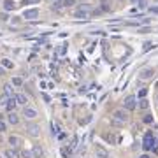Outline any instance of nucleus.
Returning a JSON list of instances; mask_svg holds the SVG:
<instances>
[{
  "instance_id": "obj_1",
  "label": "nucleus",
  "mask_w": 158,
  "mask_h": 158,
  "mask_svg": "<svg viewBox=\"0 0 158 158\" xmlns=\"http://www.w3.org/2000/svg\"><path fill=\"white\" fill-rule=\"evenodd\" d=\"M142 146H144V149H153V151H157L158 149V142L157 139H155V135L151 134V132H148L146 135H144V140H142Z\"/></svg>"
},
{
  "instance_id": "obj_2",
  "label": "nucleus",
  "mask_w": 158,
  "mask_h": 158,
  "mask_svg": "<svg viewBox=\"0 0 158 158\" xmlns=\"http://www.w3.org/2000/svg\"><path fill=\"white\" fill-rule=\"evenodd\" d=\"M113 119H116V121H119V123H127L128 121V113L125 111V109H118V111H114L113 113Z\"/></svg>"
},
{
  "instance_id": "obj_3",
  "label": "nucleus",
  "mask_w": 158,
  "mask_h": 158,
  "mask_svg": "<svg viewBox=\"0 0 158 158\" xmlns=\"http://www.w3.org/2000/svg\"><path fill=\"white\" fill-rule=\"evenodd\" d=\"M123 105H125L127 111H134V109L137 107V99H135L134 95H130V97H127V99L123 100Z\"/></svg>"
},
{
  "instance_id": "obj_4",
  "label": "nucleus",
  "mask_w": 158,
  "mask_h": 158,
  "mask_svg": "<svg viewBox=\"0 0 158 158\" xmlns=\"http://www.w3.org/2000/svg\"><path fill=\"white\" fill-rule=\"evenodd\" d=\"M153 78H155V69H144V70L139 72V79L148 81V79H153Z\"/></svg>"
},
{
  "instance_id": "obj_5",
  "label": "nucleus",
  "mask_w": 158,
  "mask_h": 158,
  "mask_svg": "<svg viewBox=\"0 0 158 158\" xmlns=\"http://www.w3.org/2000/svg\"><path fill=\"white\" fill-rule=\"evenodd\" d=\"M26 132H28L32 137H39L40 127H39V125H35V123H30V125H26Z\"/></svg>"
},
{
  "instance_id": "obj_6",
  "label": "nucleus",
  "mask_w": 158,
  "mask_h": 158,
  "mask_svg": "<svg viewBox=\"0 0 158 158\" xmlns=\"http://www.w3.org/2000/svg\"><path fill=\"white\" fill-rule=\"evenodd\" d=\"M23 18H26V20H35V18H39V9H25Z\"/></svg>"
},
{
  "instance_id": "obj_7",
  "label": "nucleus",
  "mask_w": 158,
  "mask_h": 158,
  "mask_svg": "<svg viewBox=\"0 0 158 158\" xmlns=\"http://www.w3.org/2000/svg\"><path fill=\"white\" fill-rule=\"evenodd\" d=\"M5 158H21V153L18 149H14V148H9V149H5Z\"/></svg>"
},
{
  "instance_id": "obj_8",
  "label": "nucleus",
  "mask_w": 158,
  "mask_h": 158,
  "mask_svg": "<svg viewBox=\"0 0 158 158\" xmlns=\"http://www.w3.org/2000/svg\"><path fill=\"white\" fill-rule=\"evenodd\" d=\"M95 158H109V153L102 146H95Z\"/></svg>"
},
{
  "instance_id": "obj_9",
  "label": "nucleus",
  "mask_w": 158,
  "mask_h": 158,
  "mask_svg": "<svg viewBox=\"0 0 158 158\" xmlns=\"http://www.w3.org/2000/svg\"><path fill=\"white\" fill-rule=\"evenodd\" d=\"M23 114H25L28 119H32V118H35V116H37V111H35L34 107H25V113H23Z\"/></svg>"
},
{
  "instance_id": "obj_10",
  "label": "nucleus",
  "mask_w": 158,
  "mask_h": 158,
  "mask_svg": "<svg viewBox=\"0 0 158 158\" xmlns=\"http://www.w3.org/2000/svg\"><path fill=\"white\" fill-rule=\"evenodd\" d=\"M7 119H9V123H11V125H18V123H20V118H18V114H16L14 111H11V113H9Z\"/></svg>"
},
{
  "instance_id": "obj_11",
  "label": "nucleus",
  "mask_w": 158,
  "mask_h": 158,
  "mask_svg": "<svg viewBox=\"0 0 158 158\" xmlns=\"http://www.w3.org/2000/svg\"><path fill=\"white\" fill-rule=\"evenodd\" d=\"M32 153H34V158H42L44 157V149H42L40 146H34Z\"/></svg>"
},
{
  "instance_id": "obj_12",
  "label": "nucleus",
  "mask_w": 158,
  "mask_h": 158,
  "mask_svg": "<svg viewBox=\"0 0 158 158\" xmlns=\"http://www.w3.org/2000/svg\"><path fill=\"white\" fill-rule=\"evenodd\" d=\"M16 102H18L20 105H25V107H26V102H28V100H26V95H23V93H16Z\"/></svg>"
},
{
  "instance_id": "obj_13",
  "label": "nucleus",
  "mask_w": 158,
  "mask_h": 158,
  "mask_svg": "<svg viewBox=\"0 0 158 158\" xmlns=\"http://www.w3.org/2000/svg\"><path fill=\"white\" fill-rule=\"evenodd\" d=\"M9 144H11L12 148H16V146L21 144V139L18 137V135H11V137H9Z\"/></svg>"
},
{
  "instance_id": "obj_14",
  "label": "nucleus",
  "mask_w": 158,
  "mask_h": 158,
  "mask_svg": "<svg viewBox=\"0 0 158 158\" xmlns=\"http://www.w3.org/2000/svg\"><path fill=\"white\" fill-rule=\"evenodd\" d=\"M16 7V4L12 0H4V11H12Z\"/></svg>"
},
{
  "instance_id": "obj_15",
  "label": "nucleus",
  "mask_w": 158,
  "mask_h": 158,
  "mask_svg": "<svg viewBox=\"0 0 158 158\" xmlns=\"http://www.w3.org/2000/svg\"><path fill=\"white\" fill-rule=\"evenodd\" d=\"M16 104H18V102H16V95H14V97H11V99H9V102H7V105H5V109H7V111H12Z\"/></svg>"
},
{
  "instance_id": "obj_16",
  "label": "nucleus",
  "mask_w": 158,
  "mask_h": 158,
  "mask_svg": "<svg viewBox=\"0 0 158 158\" xmlns=\"http://www.w3.org/2000/svg\"><path fill=\"white\" fill-rule=\"evenodd\" d=\"M74 16H76V18H83V20H84V18H88V12H86V11H83V9H78V11L74 12Z\"/></svg>"
},
{
  "instance_id": "obj_17",
  "label": "nucleus",
  "mask_w": 158,
  "mask_h": 158,
  "mask_svg": "<svg viewBox=\"0 0 158 158\" xmlns=\"http://www.w3.org/2000/svg\"><path fill=\"white\" fill-rule=\"evenodd\" d=\"M4 88H5V95L7 97H14V91H12V86L11 84H5Z\"/></svg>"
},
{
  "instance_id": "obj_18",
  "label": "nucleus",
  "mask_w": 158,
  "mask_h": 158,
  "mask_svg": "<svg viewBox=\"0 0 158 158\" xmlns=\"http://www.w3.org/2000/svg\"><path fill=\"white\" fill-rule=\"evenodd\" d=\"M2 65H4L5 69H12V61H11V60H7V58L2 60Z\"/></svg>"
},
{
  "instance_id": "obj_19",
  "label": "nucleus",
  "mask_w": 158,
  "mask_h": 158,
  "mask_svg": "<svg viewBox=\"0 0 158 158\" xmlns=\"http://www.w3.org/2000/svg\"><path fill=\"white\" fill-rule=\"evenodd\" d=\"M139 107H140V109H148V107H149V102H148L146 99H142L140 102H139Z\"/></svg>"
},
{
  "instance_id": "obj_20",
  "label": "nucleus",
  "mask_w": 158,
  "mask_h": 158,
  "mask_svg": "<svg viewBox=\"0 0 158 158\" xmlns=\"http://www.w3.org/2000/svg\"><path fill=\"white\" fill-rule=\"evenodd\" d=\"M21 158H34V153L25 149V151H21Z\"/></svg>"
},
{
  "instance_id": "obj_21",
  "label": "nucleus",
  "mask_w": 158,
  "mask_h": 158,
  "mask_svg": "<svg viewBox=\"0 0 158 158\" xmlns=\"http://www.w3.org/2000/svg\"><path fill=\"white\" fill-rule=\"evenodd\" d=\"M153 48V42H144V46H142V51H149Z\"/></svg>"
},
{
  "instance_id": "obj_22",
  "label": "nucleus",
  "mask_w": 158,
  "mask_h": 158,
  "mask_svg": "<svg viewBox=\"0 0 158 158\" xmlns=\"http://www.w3.org/2000/svg\"><path fill=\"white\" fill-rule=\"evenodd\" d=\"M12 84H14V86H21V84H23V79L21 78H14L12 79Z\"/></svg>"
},
{
  "instance_id": "obj_23",
  "label": "nucleus",
  "mask_w": 158,
  "mask_h": 158,
  "mask_svg": "<svg viewBox=\"0 0 158 158\" xmlns=\"http://www.w3.org/2000/svg\"><path fill=\"white\" fill-rule=\"evenodd\" d=\"M51 128H53V130H51V132H53V135H56V134L60 132V130H58V125H55V123H51Z\"/></svg>"
},
{
  "instance_id": "obj_24",
  "label": "nucleus",
  "mask_w": 158,
  "mask_h": 158,
  "mask_svg": "<svg viewBox=\"0 0 158 158\" xmlns=\"http://www.w3.org/2000/svg\"><path fill=\"white\" fill-rule=\"evenodd\" d=\"M63 5L65 7H72L74 5V0H63Z\"/></svg>"
},
{
  "instance_id": "obj_25",
  "label": "nucleus",
  "mask_w": 158,
  "mask_h": 158,
  "mask_svg": "<svg viewBox=\"0 0 158 158\" xmlns=\"http://www.w3.org/2000/svg\"><path fill=\"white\" fill-rule=\"evenodd\" d=\"M146 95H148V90H146V88H144V90H140V91H139V97H140V99H144V97H146Z\"/></svg>"
},
{
  "instance_id": "obj_26",
  "label": "nucleus",
  "mask_w": 158,
  "mask_h": 158,
  "mask_svg": "<svg viewBox=\"0 0 158 158\" xmlns=\"http://www.w3.org/2000/svg\"><path fill=\"white\" fill-rule=\"evenodd\" d=\"M58 53H60V55H65V53H67V48H65V46H60V48H58Z\"/></svg>"
},
{
  "instance_id": "obj_27",
  "label": "nucleus",
  "mask_w": 158,
  "mask_h": 158,
  "mask_svg": "<svg viewBox=\"0 0 158 158\" xmlns=\"http://www.w3.org/2000/svg\"><path fill=\"white\" fill-rule=\"evenodd\" d=\"M149 32V26H144V28H139V34H148Z\"/></svg>"
},
{
  "instance_id": "obj_28",
  "label": "nucleus",
  "mask_w": 158,
  "mask_h": 158,
  "mask_svg": "<svg viewBox=\"0 0 158 158\" xmlns=\"http://www.w3.org/2000/svg\"><path fill=\"white\" fill-rule=\"evenodd\" d=\"M151 121H153V116H151V114H148V116L144 118V123H151Z\"/></svg>"
},
{
  "instance_id": "obj_29",
  "label": "nucleus",
  "mask_w": 158,
  "mask_h": 158,
  "mask_svg": "<svg viewBox=\"0 0 158 158\" xmlns=\"http://www.w3.org/2000/svg\"><path fill=\"white\" fill-rule=\"evenodd\" d=\"M139 7L144 9V7H146V0H139Z\"/></svg>"
},
{
  "instance_id": "obj_30",
  "label": "nucleus",
  "mask_w": 158,
  "mask_h": 158,
  "mask_svg": "<svg viewBox=\"0 0 158 158\" xmlns=\"http://www.w3.org/2000/svg\"><path fill=\"white\" fill-rule=\"evenodd\" d=\"M0 132H5V123L4 121H0Z\"/></svg>"
},
{
  "instance_id": "obj_31",
  "label": "nucleus",
  "mask_w": 158,
  "mask_h": 158,
  "mask_svg": "<svg viewBox=\"0 0 158 158\" xmlns=\"http://www.w3.org/2000/svg\"><path fill=\"white\" fill-rule=\"evenodd\" d=\"M149 11H151V12H157V14H158V7H151Z\"/></svg>"
},
{
  "instance_id": "obj_32",
  "label": "nucleus",
  "mask_w": 158,
  "mask_h": 158,
  "mask_svg": "<svg viewBox=\"0 0 158 158\" xmlns=\"http://www.w3.org/2000/svg\"><path fill=\"white\" fill-rule=\"evenodd\" d=\"M2 74H4V67H0V76H2Z\"/></svg>"
},
{
  "instance_id": "obj_33",
  "label": "nucleus",
  "mask_w": 158,
  "mask_h": 158,
  "mask_svg": "<svg viewBox=\"0 0 158 158\" xmlns=\"http://www.w3.org/2000/svg\"><path fill=\"white\" fill-rule=\"evenodd\" d=\"M139 158H149V157H148V155H140Z\"/></svg>"
},
{
  "instance_id": "obj_34",
  "label": "nucleus",
  "mask_w": 158,
  "mask_h": 158,
  "mask_svg": "<svg viewBox=\"0 0 158 158\" xmlns=\"http://www.w3.org/2000/svg\"><path fill=\"white\" fill-rule=\"evenodd\" d=\"M55 2H58V4H60V2H63V0H55Z\"/></svg>"
},
{
  "instance_id": "obj_35",
  "label": "nucleus",
  "mask_w": 158,
  "mask_h": 158,
  "mask_svg": "<svg viewBox=\"0 0 158 158\" xmlns=\"http://www.w3.org/2000/svg\"><path fill=\"white\" fill-rule=\"evenodd\" d=\"M132 2H134V4H135V2H139V0H132Z\"/></svg>"
}]
</instances>
